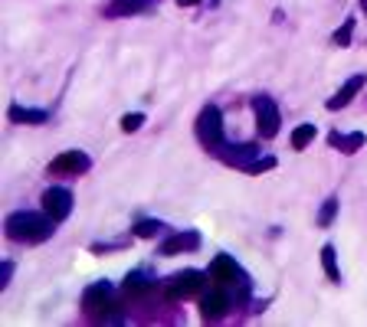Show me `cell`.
Masks as SVG:
<instances>
[{
  "label": "cell",
  "instance_id": "6da1fadb",
  "mask_svg": "<svg viewBox=\"0 0 367 327\" xmlns=\"http://www.w3.org/2000/svg\"><path fill=\"white\" fill-rule=\"evenodd\" d=\"M53 223L50 216L30 213V210H20V213L7 216V236L13 242H26V246H37V242H46L53 236Z\"/></svg>",
  "mask_w": 367,
  "mask_h": 327
},
{
  "label": "cell",
  "instance_id": "7a4b0ae2",
  "mask_svg": "<svg viewBox=\"0 0 367 327\" xmlns=\"http://www.w3.org/2000/svg\"><path fill=\"white\" fill-rule=\"evenodd\" d=\"M197 138H200V144L210 148V151H216V148L223 144V115H220V108L207 105L200 112V118H197Z\"/></svg>",
  "mask_w": 367,
  "mask_h": 327
},
{
  "label": "cell",
  "instance_id": "3957f363",
  "mask_svg": "<svg viewBox=\"0 0 367 327\" xmlns=\"http://www.w3.org/2000/svg\"><path fill=\"white\" fill-rule=\"evenodd\" d=\"M82 304H86V311L95 317H105L109 321V315H112V288H109V281H99V285H89L86 288V295H82Z\"/></svg>",
  "mask_w": 367,
  "mask_h": 327
},
{
  "label": "cell",
  "instance_id": "277c9868",
  "mask_svg": "<svg viewBox=\"0 0 367 327\" xmlns=\"http://www.w3.org/2000/svg\"><path fill=\"white\" fill-rule=\"evenodd\" d=\"M203 288V272H178V275H171V281L164 285V295L167 298H190V295H197Z\"/></svg>",
  "mask_w": 367,
  "mask_h": 327
},
{
  "label": "cell",
  "instance_id": "5b68a950",
  "mask_svg": "<svg viewBox=\"0 0 367 327\" xmlns=\"http://www.w3.org/2000/svg\"><path fill=\"white\" fill-rule=\"evenodd\" d=\"M69 210H73V193L66 187H50L43 193V213L50 216V219L63 223L66 216H69Z\"/></svg>",
  "mask_w": 367,
  "mask_h": 327
},
{
  "label": "cell",
  "instance_id": "8992f818",
  "mask_svg": "<svg viewBox=\"0 0 367 327\" xmlns=\"http://www.w3.org/2000/svg\"><path fill=\"white\" fill-rule=\"evenodd\" d=\"M253 112H256V128L263 138H276L279 135V108L272 99H256L253 101Z\"/></svg>",
  "mask_w": 367,
  "mask_h": 327
},
{
  "label": "cell",
  "instance_id": "52a82bcc",
  "mask_svg": "<svg viewBox=\"0 0 367 327\" xmlns=\"http://www.w3.org/2000/svg\"><path fill=\"white\" fill-rule=\"evenodd\" d=\"M50 170L53 174H82V170H89V157L82 151H66L50 164Z\"/></svg>",
  "mask_w": 367,
  "mask_h": 327
},
{
  "label": "cell",
  "instance_id": "ba28073f",
  "mask_svg": "<svg viewBox=\"0 0 367 327\" xmlns=\"http://www.w3.org/2000/svg\"><path fill=\"white\" fill-rule=\"evenodd\" d=\"M207 275L214 278L216 285H233L236 278H240V265L233 262L229 255H216L214 259V265H210V272Z\"/></svg>",
  "mask_w": 367,
  "mask_h": 327
},
{
  "label": "cell",
  "instance_id": "9c48e42d",
  "mask_svg": "<svg viewBox=\"0 0 367 327\" xmlns=\"http://www.w3.org/2000/svg\"><path fill=\"white\" fill-rule=\"evenodd\" d=\"M227 308H229V298H227V291L223 288H214L207 298L200 301V315L207 317V321H216V317H223L227 315Z\"/></svg>",
  "mask_w": 367,
  "mask_h": 327
},
{
  "label": "cell",
  "instance_id": "30bf717a",
  "mask_svg": "<svg viewBox=\"0 0 367 327\" xmlns=\"http://www.w3.org/2000/svg\"><path fill=\"white\" fill-rule=\"evenodd\" d=\"M361 88H364V76L348 79V82H344V86L338 88V95H335V99H328V108H331V112H338V108H344V105H348V101L355 99V95L361 92Z\"/></svg>",
  "mask_w": 367,
  "mask_h": 327
},
{
  "label": "cell",
  "instance_id": "8fae6325",
  "mask_svg": "<svg viewBox=\"0 0 367 327\" xmlns=\"http://www.w3.org/2000/svg\"><path fill=\"white\" fill-rule=\"evenodd\" d=\"M200 246V236L197 232H178L161 246V255H178V252H187V249H197Z\"/></svg>",
  "mask_w": 367,
  "mask_h": 327
},
{
  "label": "cell",
  "instance_id": "7c38bea8",
  "mask_svg": "<svg viewBox=\"0 0 367 327\" xmlns=\"http://www.w3.org/2000/svg\"><path fill=\"white\" fill-rule=\"evenodd\" d=\"M151 288H154L151 278L144 275V272H131L125 278V295H131V298H141V295H148Z\"/></svg>",
  "mask_w": 367,
  "mask_h": 327
},
{
  "label": "cell",
  "instance_id": "4fadbf2b",
  "mask_svg": "<svg viewBox=\"0 0 367 327\" xmlns=\"http://www.w3.org/2000/svg\"><path fill=\"white\" fill-rule=\"evenodd\" d=\"M10 121L39 125V121H46V112H39V108H23V105H13V108H10Z\"/></svg>",
  "mask_w": 367,
  "mask_h": 327
},
{
  "label": "cell",
  "instance_id": "5bb4252c",
  "mask_svg": "<svg viewBox=\"0 0 367 327\" xmlns=\"http://www.w3.org/2000/svg\"><path fill=\"white\" fill-rule=\"evenodd\" d=\"M315 135H318L315 125H299L292 131V148H295V151H305V148L315 141Z\"/></svg>",
  "mask_w": 367,
  "mask_h": 327
},
{
  "label": "cell",
  "instance_id": "9a60e30c",
  "mask_svg": "<svg viewBox=\"0 0 367 327\" xmlns=\"http://www.w3.org/2000/svg\"><path fill=\"white\" fill-rule=\"evenodd\" d=\"M331 144L335 148H344V154H355L361 144H364V135H348V138H341V135H331Z\"/></svg>",
  "mask_w": 367,
  "mask_h": 327
},
{
  "label": "cell",
  "instance_id": "2e32d148",
  "mask_svg": "<svg viewBox=\"0 0 367 327\" xmlns=\"http://www.w3.org/2000/svg\"><path fill=\"white\" fill-rule=\"evenodd\" d=\"M321 265H325V272H328L331 281H341V272H338V262H335V246H325V249H321Z\"/></svg>",
  "mask_w": 367,
  "mask_h": 327
},
{
  "label": "cell",
  "instance_id": "e0dca14e",
  "mask_svg": "<svg viewBox=\"0 0 367 327\" xmlns=\"http://www.w3.org/2000/svg\"><path fill=\"white\" fill-rule=\"evenodd\" d=\"M141 7H148V0H118L112 10V17H118V13H135V10H141Z\"/></svg>",
  "mask_w": 367,
  "mask_h": 327
},
{
  "label": "cell",
  "instance_id": "ac0fdd59",
  "mask_svg": "<svg viewBox=\"0 0 367 327\" xmlns=\"http://www.w3.org/2000/svg\"><path fill=\"white\" fill-rule=\"evenodd\" d=\"M269 167H276V157H259V161L246 164V170H250V174H263V170H269Z\"/></svg>",
  "mask_w": 367,
  "mask_h": 327
},
{
  "label": "cell",
  "instance_id": "d6986e66",
  "mask_svg": "<svg viewBox=\"0 0 367 327\" xmlns=\"http://www.w3.org/2000/svg\"><path fill=\"white\" fill-rule=\"evenodd\" d=\"M158 229H161V223H154V219H141L138 226H135V232H138V236H144V239H148V236H154V232H158Z\"/></svg>",
  "mask_w": 367,
  "mask_h": 327
},
{
  "label": "cell",
  "instance_id": "ffe728a7",
  "mask_svg": "<svg viewBox=\"0 0 367 327\" xmlns=\"http://www.w3.org/2000/svg\"><path fill=\"white\" fill-rule=\"evenodd\" d=\"M335 213H338V200H328V203H325V210H321V216H318V223H321V226H328L331 219H335Z\"/></svg>",
  "mask_w": 367,
  "mask_h": 327
},
{
  "label": "cell",
  "instance_id": "44dd1931",
  "mask_svg": "<svg viewBox=\"0 0 367 327\" xmlns=\"http://www.w3.org/2000/svg\"><path fill=\"white\" fill-rule=\"evenodd\" d=\"M351 30H355V23L348 20V23H344L341 30L335 33V43H338V46H348V43H351Z\"/></svg>",
  "mask_w": 367,
  "mask_h": 327
},
{
  "label": "cell",
  "instance_id": "7402d4cb",
  "mask_svg": "<svg viewBox=\"0 0 367 327\" xmlns=\"http://www.w3.org/2000/svg\"><path fill=\"white\" fill-rule=\"evenodd\" d=\"M141 125H144V115H125V118H122V128H125V131H138Z\"/></svg>",
  "mask_w": 367,
  "mask_h": 327
},
{
  "label": "cell",
  "instance_id": "603a6c76",
  "mask_svg": "<svg viewBox=\"0 0 367 327\" xmlns=\"http://www.w3.org/2000/svg\"><path fill=\"white\" fill-rule=\"evenodd\" d=\"M10 275H13V265L7 262L3 268H0V285H7V281H10Z\"/></svg>",
  "mask_w": 367,
  "mask_h": 327
},
{
  "label": "cell",
  "instance_id": "cb8c5ba5",
  "mask_svg": "<svg viewBox=\"0 0 367 327\" xmlns=\"http://www.w3.org/2000/svg\"><path fill=\"white\" fill-rule=\"evenodd\" d=\"M180 7H190V3H197V0H178Z\"/></svg>",
  "mask_w": 367,
  "mask_h": 327
},
{
  "label": "cell",
  "instance_id": "d4e9b609",
  "mask_svg": "<svg viewBox=\"0 0 367 327\" xmlns=\"http://www.w3.org/2000/svg\"><path fill=\"white\" fill-rule=\"evenodd\" d=\"M361 7H364V10H367V0H361Z\"/></svg>",
  "mask_w": 367,
  "mask_h": 327
}]
</instances>
